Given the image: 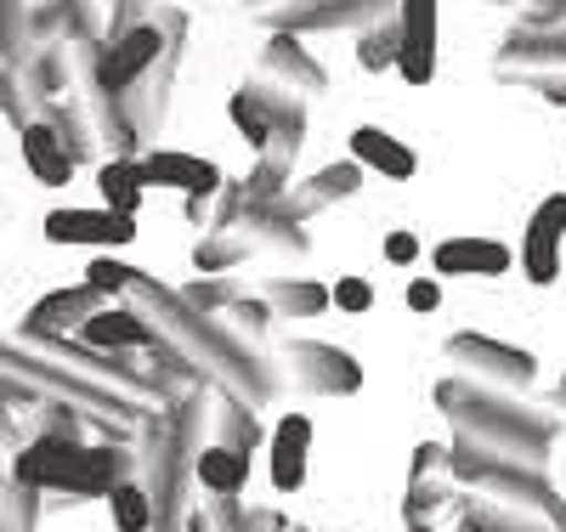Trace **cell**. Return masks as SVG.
Listing matches in <instances>:
<instances>
[{
    "mask_svg": "<svg viewBox=\"0 0 566 532\" xmlns=\"http://www.w3.org/2000/svg\"><path fill=\"white\" fill-rule=\"evenodd\" d=\"M45 244H91V250H125L136 244V216H119L108 205L97 210H52L45 216Z\"/></svg>",
    "mask_w": 566,
    "mask_h": 532,
    "instance_id": "1",
    "label": "cell"
},
{
    "mask_svg": "<svg viewBox=\"0 0 566 532\" xmlns=\"http://www.w3.org/2000/svg\"><path fill=\"white\" fill-rule=\"evenodd\" d=\"M408 85H431L437 80V0H402V23H397V63Z\"/></svg>",
    "mask_w": 566,
    "mask_h": 532,
    "instance_id": "2",
    "label": "cell"
},
{
    "mask_svg": "<svg viewBox=\"0 0 566 532\" xmlns=\"http://www.w3.org/2000/svg\"><path fill=\"white\" fill-rule=\"evenodd\" d=\"M560 238H566V192H549V199L533 210L527 232H522V272H527V283L549 289L560 278Z\"/></svg>",
    "mask_w": 566,
    "mask_h": 532,
    "instance_id": "3",
    "label": "cell"
},
{
    "mask_svg": "<svg viewBox=\"0 0 566 532\" xmlns=\"http://www.w3.org/2000/svg\"><path fill=\"white\" fill-rule=\"evenodd\" d=\"M159 52H165V34H159L154 23L125 29L108 52H103V63H97V85H103V91H130L142 74L159 63Z\"/></svg>",
    "mask_w": 566,
    "mask_h": 532,
    "instance_id": "4",
    "label": "cell"
},
{
    "mask_svg": "<svg viewBox=\"0 0 566 532\" xmlns=\"http://www.w3.org/2000/svg\"><path fill=\"white\" fill-rule=\"evenodd\" d=\"M125 476H130V453H119V448H74L57 493H69V499H108Z\"/></svg>",
    "mask_w": 566,
    "mask_h": 532,
    "instance_id": "5",
    "label": "cell"
},
{
    "mask_svg": "<svg viewBox=\"0 0 566 532\" xmlns=\"http://www.w3.org/2000/svg\"><path fill=\"white\" fill-rule=\"evenodd\" d=\"M431 267L442 278H504L515 267V250L499 238H448L431 250Z\"/></svg>",
    "mask_w": 566,
    "mask_h": 532,
    "instance_id": "6",
    "label": "cell"
},
{
    "mask_svg": "<svg viewBox=\"0 0 566 532\" xmlns=\"http://www.w3.org/2000/svg\"><path fill=\"white\" fill-rule=\"evenodd\" d=\"M136 170H142V187H176V192H193V199L221 187V165H210L199 154H176V148L136 159Z\"/></svg>",
    "mask_w": 566,
    "mask_h": 532,
    "instance_id": "7",
    "label": "cell"
},
{
    "mask_svg": "<svg viewBox=\"0 0 566 532\" xmlns=\"http://www.w3.org/2000/svg\"><path fill=\"white\" fill-rule=\"evenodd\" d=\"M74 448H80V442L69 437V430H57V437H34V442L12 459L18 488H29V493H57V481H63Z\"/></svg>",
    "mask_w": 566,
    "mask_h": 532,
    "instance_id": "8",
    "label": "cell"
},
{
    "mask_svg": "<svg viewBox=\"0 0 566 532\" xmlns=\"http://www.w3.org/2000/svg\"><path fill=\"white\" fill-rule=\"evenodd\" d=\"M306 453H312V419L306 414H283L272 430V488L277 493H301L306 488Z\"/></svg>",
    "mask_w": 566,
    "mask_h": 532,
    "instance_id": "9",
    "label": "cell"
},
{
    "mask_svg": "<svg viewBox=\"0 0 566 532\" xmlns=\"http://www.w3.org/2000/svg\"><path fill=\"white\" fill-rule=\"evenodd\" d=\"M18 148H23V165L34 170L40 187H63V181H74V154L63 148V136H57L52 125H23Z\"/></svg>",
    "mask_w": 566,
    "mask_h": 532,
    "instance_id": "10",
    "label": "cell"
},
{
    "mask_svg": "<svg viewBox=\"0 0 566 532\" xmlns=\"http://www.w3.org/2000/svg\"><path fill=\"white\" fill-rule=\"evenodd\" d=\"M352 159H357L363 170L391 176V181H408V176L419 170L413 148H402V142H397V136H386L380 125H357V131H352Z\"/></svg>",
    "mask_w": 566,
    "mask_h": 532,
    "instance_id": "11",
    "label": "cell"
},
{
    "mask_svg": "<svg viewBox=\"0 0 566 532\" xmlns=\"http://www.w3.org/2000/svg\"><path fill=\"white\" fill-rule=\"evenodd\" d=\"M80 341L91 352H119V346H148V323L136 312H119V306H97L85 323H80Z\"/></svg>",
    "mask_w": 566,
    "mask_h": 532,
    "instance_id": "12",
    "label": "cell"
},
{
    "mask_svg": "<svg viewBox=\"0 0 566 532\" xmlns=\"http://www.w3.org/2000/svg\"><path fill=\"white\" fill-rule=\"evenodd\" d=\"M199 481L216 493V499H239L244 493V481H250V453L244 448H227V442H216V448H205L199 453Z\"/></svg>",
    "mask_w": 566,
    "mask_h": 532,
    "instance_id": "13",
    "label": "cell"
},
{
    "mask_svg": "<svg viewBox=\"0 0 566 532\" xmlns=\"http://www.w3.org/2000/svg\"><path fill=\"white\" fill-rule=\"evenodd\" d=\"M97 192H103V205H108V210H119V216H136V210H142V199H148V187H142L136 159H108V165L97 170Z\"/></svg>",
    "mask_w": 566,
    "mask_h": 532,
    "instance_id": "14",
    "label": "cell"
},
{
    "mask_svg": "<svg viewBox=\"0 0 566 532\" xmlns=\"http://www.w3.org/2000/svg\"><path fill=\"white\" fill-rule=\"evenodd\" d=\"M108 510H114V532H154V499H148V488H136L130 476L108 493Z\"/></svg>",
    "mask_w": 566,
    "mask_h": 532,
    "instance_id": "15",
    "label": "cell"
},
{
    "mask_svg": "<svg viewBox=\"0 0 566 532\" xmlns=\"http://www.w3.org/2000/svg\"><path fill=\"white\" fill-rule=\"evenodd\" d=\"M97 306H103V295L80 283L74 295H52V301H40V306H34V328H52V323H85Z\"/></svg>",
    "mask_w": 566,
    "mask_h": 532,
    "instance_id": "16",
    "label": "cell"
},
{
    "mask_svg": "<svg viewBox=\"0 0 566 532\" xmlns=\"http://www.w3.org/2000/svg\"><path fill=\"white\" fill-rule=\"evenodd\" d=\"M130 283H136V267H125V261H114V255H97V261L85 267V289H97L103 301H119Z\"/></svg>",
    "mask_w": 566,
    "mask_h": 532,
    "instance_id": "17",
    "label": "cell"
},
{
    "mask_svg": "<svg viewBox=\"0 0 566 532\" xmlns=\"http://www.w3.org/2000/svg\"><path fill=\"white\" fill-rule=\"evenodd\" d=\"M328 301H335L346 317H363V312L374 306V283H368V278H340L335 289H328Z\"/></svg>",
    "mask_w": 566,
    "mask_h": 532,
    "instance_id": "18",
    "label": "cell"
},
{
    "mask_svg": "<svg viewBox=\"0 0 566 532\" xmlns=\"http://www.w3.org/2000/svg\"><path fill=\"white\" fill-rule=\"evenodd\" d=\"M227 114H232V125H239V131H244V136L255 142V148H261V142L272 136V131H266V114H261V108L250 103V96H244V91H239V96H232V108H227Z\"/></svg>",
    "mask_w": 566,
    "mask_h": 532,
    "instance_id": "19",
    "label": "cell"
},
{
    "mask_svg": "<svg viewBox=\"0 0 566 532\" xmlns=\"http://www.w3.org/2000/svg\"><path fill=\"white\" fill-rule=\"evenodd\" d=\"M363 63H368V69H391V63H397V29L368 34V40H363Z\"/></svg>",
    "mask_w": 566,
    "mask_h": 532,
    "instance_id": "20",
    "label": "cell"
},
{
    "mask_svg": "<svg viewBox=\"0 0 566 532\" xmlns=\"http://www.w3.org/2000/svg\"><path fill=\"white\" fill-rule=\"evenodd\" d=\"M437 306H442V283L437 278H413L408 283V312L424 317V312H437Z\"/></svg>",
    "mask_w": 566,
    "mask_h": 532,
    "instance_id": "21",
    "label": "cell"
},
{
    "mask_svg": "<svg viewBox=\"0 0 566 532\" xmlns=\"http://www.w3.org/2000/svg\"><path fill=\"white\" fill-rule=\"evenodd\" d=\"M386 261H391V267H413V261H419V238H413V232H391V238H386Z\"/></svg>",
    "mask_w": 566,
    "mask_h": 532,
    "instance_id": "22",
    "label": "cell"
},
{
    "mask_svg": "<svg viewBox=\"0 0 566 532\" xmlns=\"http://www.w3.org/2000/svg\"><path fill=\"white\" fill-rule=\"evenodd\" d=\"M408 532H437V526H424V521H419V526H408Z\"/></svg>",
    "mask_w": 566,
    "mask_h": 532,
    "instance_id": "23",
    "label": "cell"
},
{
    "mask_svg": "<svg viewBox=\"0 0 566 532\" xmlns=\"http://www.w3.org/2000/svg\"><path fill=\"white\" fill-rule=\"evenodd\" d=\"M560 403H566V385H560Z\"/></svg>",
    "mask_w": 566,
    "mask_h": 532,
    "instance_id": "24",
    "label": "cell"
}]
</instances>
